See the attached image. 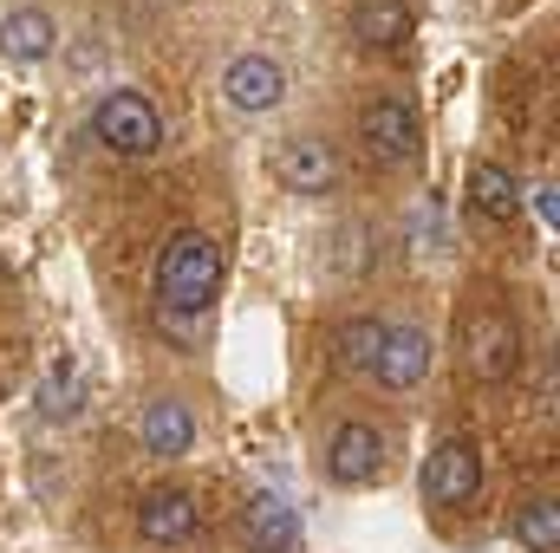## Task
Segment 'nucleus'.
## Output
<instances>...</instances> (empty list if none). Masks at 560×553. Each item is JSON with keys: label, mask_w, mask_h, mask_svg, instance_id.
Returning a JSON list of instances; mask_svg holds the SVG:
<instances>
[{"label": "nucleus", "mask_w": 560, "mask_h": 553, "mask_svg": "<svg viewBox=\"0 0 560 553\" xmlns=\"http://www.w3.org/2000/svg\"><path fill=\"white\" fill-rule=\"evenodd\" d=\"M275 169H280V183H287L293 196H326V189L339 183V163H332V150H326L319 138H293L275 156Z\"/></svg>", "instance_id": "13"}, {"label": "nucleus", "mask_w": 560, "mask_h": 553, "mask_svg": "<svg viewBox=\"0 0 560 553\" xmlns=\"http://www.w3.org/2000/svg\"><path fill=\"white\" fill-rule=\"evenodd\" d=\"M39 411L52 416V423L85 411V378H79L72 358H52V372H46V385H39Z\"/></svg>", "instance_id": "16"}, {"label": "nucleus", "mask_w": 560, "mask_h": 553, "mask_svg": "<svg viewBox=\"0 0 560 553\" xmlns=\"http://www.w3.org/2000/svg\"><path fill=\"white\" fill-rule=\"evenodd\" d=\"M411 33H418L411 0H352V39H359V46H372V52H398Z\"/></svg>", "instance_id": "11"}, {"label": "nucleus", "mask_w": 560, "mask_h": 553, "mask_svg": "<svg viewBox=\"0 0 560 553\" xmlns=\"http://www.w3.org/2000/svg\"><path fill=\"white\" fill-rule=\"evenodd\" d=\"M222 98H229L235 111H275L280 98H287V72H280L268 52H242V59L222 72Z\"/></svg>", "instance_id": "8"}, {"label": "nucleus", "mask_w": 560, "mask_h": 553, "mask_svg": "<svg viewBox=\"0 0 560 553\" xmlns=\"http://www.w3.org/2000/svg\"><path fill=\"white\" fill-rule=\"evenodd\" d=\"M242 534H248V553H293L300 548V515L287 508V495L261 489V495L242 508Z\"/></svg>", "instance_id": "10"}, {"label": "nucleus", "mask_w": 560, "mask_h": 553, "mask_svg": "<svg viewBox=\"0 0 560 553\" xmlns=\"http://www.w3.org/2000/svg\"><path fill=\"white\" fill-rule=\"evenodd\" d=\"M378 345H385V326H378V319H346V326L332 332V352H339L346 372H372V365H378Z\"/></svg>", "instance_id": "17"}, {"label": "nucleus", "mask_w": 560, "mask_h": 553, "mask_svg": "<svg viewBox=\"0 0 560 553\" xmlns=\"http://www.w3.org/2000/svg\"><path fill=\"white\" fill-rule=\"evenodd\" d=\"M215 293H222V248L202 228L170 235L163 255H156V313H163V326H176L189 339L196 319L215 306Z\"/></svg>", "instance_id": "1"}, {"label": "nucleus", "mask_w": 560, "mask_h": 553, "mask_svg": "<svg viewBox=\"0 0 560 553\" xmlns=\"http://www.w3.org/2000/svg\"><path fill=\"white\" fill-rule=\"evenodd\" d=\"M469 215L495 222V228L522 215V189H515V176L502 163H469Z\"/></svg>", "instance_id": "14"}, {"label": "nucleus", "mask_w": 560, "mask_h": 553, "mask_svg": "<svg viewBox=\"0 0 560 553\" xmlns=\"http://www.w3.org/2000/svg\"><path fill=\"white\" fill-rule=\"evenodd\" d=\"M372 378H378L385 391L423 385V378H430V332H418V326H385V345H378Z\"/></svg>", "instance_id": "9"}, {"label": "nucleus", "mask_w": 560, "mask_h": 553, "mask_svg": "<svg viewBox=\"0 0 560 553\" xmlns=\"http://www.w3.org/2000/svg\"><path fill=\"white\" fill-rule=\"evenodd\" d=\"M52 46H59V26H52L46 7H13L0 20V52L13 66H39V59H52Z\"/></svg>", "instance_id": "12"}, {"label": "nucleus", "mask_w": 560, "mask_h": 553, "mask_svg": "<svg viewBox=\"0 0 560 553\" xmlns=\"http://www.w3.org/2000/svg\"><path fill=\"white\" fill-rule=\"evenodd\" d=\"M359 143L378 156V163H418L423 156V125L405 98H372L359 111Z\"/></svg>", "instance_id": "5"}, {"label": "nucleus", "mask_w": 560, "mask_h": 553, "mask_svg": "<svg viewBox=\"0 0 560 553\" xmlns=\"http://www.w3.org/2000/svg\"><path fill=\"white\" fill-rule=\"evenodd\" d=\"M522 326L502 313V306H476L469 319H463V365H469V378H482V385H502V378H515L522 372Z\"/></svg>", "instance_id": "2"}, {"label": "nucleus", "mask_w": 560, "mask_h": 553, "mask_svg": "<svg viewBox=\"0 0 560 553\" xmlns=\"http://www.w3.org/2000/svg\"><path fill=\"white\" fill-rule=\"evenodd\" d=\"M326 475H332L339 489H365V482H378V475H385V436H378L372 423L346 416V423L332 430V443H326Z\"/></svg>", "instance_id": "6"}, {"label": "nucleus", "mask_w": 560, "mask_h": 553, "mask_svg": "<svg viewBox=\"0 0 560 553\" xmlns=\"http://www.w3.org/2000/svg\"><path fill=\"white\" fill-rule=\"evenodd\" d=\"M0 398H7V391H0Z\"/></svg>", "instance_id": "20"}, {"label": "nucleus", "mask_w": 560, "mask_h": 553, "mask_svg": "<svg viewBox=\"0 0 560 553\" xmlns=\"http://www.w3.org/2000/svg\"><path fill=\"white\" fill-rule=\"evenodd\" d=\"M515 534H522V548L555 553V548H560V515H555V502H548V495L522 502V515H515Z\"/></svg>", "instance_id": "18"}, {"label": "nucleus", "mask_w": 560, "mask_h": 553, "mask_svg": "<svg viewBox=\"0 0 560 553\" xmlns=\"http://www.w3.org/2000/svg\"><path fill=\"white\" fill-rule=\"evenodd\" d=\"M196 443V416L183 398H150L143 404V449L150 456H189Z\"/></svg>", "instance_id": "15"}, {"label": "nucleus", "mask_w": 560, "mask_h": 553, "mask_svg": "<svg viewBox=\"0 0 560 553\" xmlns=\"http://www.w3.org/2000/svg\"><path fill=\"white\" fill-rule=\"evenodd\" d=\"M535 209H541V222H548V228H560V202H555V183H541V189H535Z\"/></svg>", "instance_id": "19"}, {"label": "nucleus", "mask_w": 560, "mask_h": 553, "mask_svg": "<svg viewBox=\"0 0 560 553\" xmlns=\"http://www.w3.org/2000/svg\"><path fill=\"white\" fill-rule=\"evenodd\" d=\"M92 138L105 143L112 156H156V143H163V118H156V105L143 98V92H105L98 105H92Z\"/></svg>", "instance_id": "3"}, {"label": "nucleus", "mask_w": 560, "mask_h": 553, "mask_svg": "<svg viewBox=\"0 0 560 553\" xmlns=\"http://www.w3.org/2000/svg\"><path fill=\"white\" fill-rule=\"evenodd\" d=\"M418 489H423V502H430V508H443V515L469 508V502L482 495V449H476L469 436H443V443L423 456Z\"/></svg>", "instance_id": "4"}, {"label": "nucleus", "mask_w": 560, "mask_h": 553, "mask_svg": "<svg viewBox=\"0 0 560 553\" xmlns=\"http://www.w3.org/2000/svg\"><path fill=\"white\" fill-rule=\"evenodd\" d=\"M196 528H202V515H196L189 489H150L138 502V534L150 548H183V541H196Z\"/></svg>", "instance_id": "7"}]
</instances>
